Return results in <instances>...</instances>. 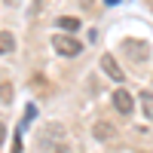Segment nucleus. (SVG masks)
Returning <instances> with one entry per match:
<instances>
[{
	"label": "nucleus",
	"mask_w": 153,
	"mask_h": 153,
	"mask_svg": "<svg viewBox=\"0 0 153 153\" xmlns=\"http://www.w3.org/2000/svg\"><path fill=\"white\" fill-rule=\"evenodd\" d=\"M52 46H55V52H58V55H68V58L83 52V43H80V40H74V37H55Z\"/></svg>",
	"instance_id": "obj_1"
},
{
	"label": "nucleus",
	"mask_w": 153,
	"mask_h": 153,
	"mask_svg": "<svg viewBox=\"0 0 153 153\" xmlns=\"http://www.w3.org/2000/svg\"><path fill=\"white\" fill-rule=\"evenodd\" d=\"M123 52L129 55V58H135V61H147V58H150V46H147L144 40H135V43L126 40V43H123Z\"/></svg>",
	"instance_id": "obj_2"
},
{
	"label": "nucleus",
	"mask_w": 153,
	"mask_h": 153,
	"mask_svg": "<svg viewBox=\"0 0 153 153\" xmlns=\"http://www.w3.org/2000/svg\"><path fill=\"white\" fill-rule=\"evenodd\" d=\"M113 107H117V113L129 117V113L135 110V98L126 92V89H117V92H113Z\"/></svg>",
	"instance_id": "obj_3"
},
{
	"label": "nucleus",
	"mask_w": 153,
	"mask_h": 153,
	"mask_svg": "<svg viewBox=\"0 0 153 153\" xmlns=\"http://www.w3.org/2000/svg\"><path fill=\"white\" fill-rule=\"evenodd\" d=\"M101 71H104L113 83H123V80H126V74L120 71V65H117V61H113L110 55H101Z\"/></svg>",
	"instance_id": "obj_4"
},
{
	"label": "nucleus",
	"mask_w": 153,
	"mask_h": 153,
	"mask_svg": "<svg viewBox=\"0 0 153 153\" xmlns=\"http://www.w3.org/2000/svg\"><path fill=\"white\" fill-rule=\"evenodd\" d=\"M92 132H95L98 141H110V138L117 135V129H113L110 123H95V129H92Z\"/></svg>",
	"instance_id": "obj_5"
},
{
	"label": "nucleus",
	"mask_w": 153,
	"mask_h": 153,
	"mask_svg": "<svg viewBox=\"0 0 153 153\" xmlns=\"http://www.w3.org/2000/svg\"><path fill=\"white\" fill-rule=\"evenodd\" d=\"M138 101H141L144 117H147V120H153V92H150V89H144V92L138 95Z\"/></svg>",
	"instance_id": "obj_6"
},
{
	"label": "nucleus",
	"mask_w": 153,
	"mask_h": 153,
	"mask_svg": "<svg viewBox=\"0 0 153 153\" xmlns=\"http://www.w3.org/2000/svg\"><path fill=\"white\" fill-rule=\"evenodd\" d=\"M0 40H3V43H0V52H3V55H9L12 49H16V37H12L9 31H3V34H0Z\"/></svg>",
	"instance_id": "obj_7"
},
{
	"label": "nucleus",
	"mask_w": 153,
	"mask_h": 153,
	"mask_svg": "<svg viewBox=\"0 0 153 153\" xmlns=\"http://www.w3.org/2000/svg\"><path fill=\"white\" fill-rule=\"evenodd\" d=\"M58 28H65V31H76V28H80V22H76V19H58Z\"/></svg>",
	"instance_id": "obj_8"
},
{
	"label": "nucleus",
	"mask_w": 153,
	"mask_h": 153,
	"mask_svg": "<svg viewBox=\"0 0 153 153\" xmlns=\"http://www.w3.org/2000/svg\"><path fill=\"white\" fill-rule=\"evenodd\" d=\"M34 113H37V107H34V104H28V110H25V126L34 120Z\"/></svg>",
	"instance_id": "obj_9"
},
{
	"label": "nucleus",
	"mask_w": 153,
	"mask_h": 153,
	"mask_svg": "<svg viewBox=\"0 0 153 153\" xmlns=\"http://www.w3.org/2000/svg\"><path fill=\"white\" fill-rule=\"evenodd\" d=\"M12 153H22V141L16 138V144H12Z\"/></svg>",
	"instance_id": "obj_10"
},
{
	"label": "nucleus",
	"mask_w": 153,
	"mask_h": 153,
	"mask_svg": "<svg viewBox=\"0 0 153 153\" xmlns=\"http://www.w3.org/2000/svg\"><path fill=\"white\" fill-rule=\"evenodd\" d=\"M104 3H107V6H117V3H120V0H104Z\"/></svg>",
	"instance_id": "obj_11"
}]
</instances>
